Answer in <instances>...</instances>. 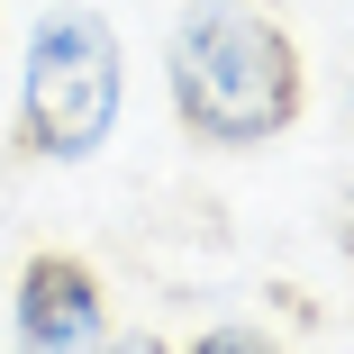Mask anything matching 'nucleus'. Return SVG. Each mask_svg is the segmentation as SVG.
Wrapping results in <instances>:
<instances>
[{
  "label": "nucleus",
  "mask_w": 354,
  "mask_h": 354,
  "mask_svg": "<svg viewBox=\"0 0 354 354\" xmlns=\"http://www.w3.org/2000/svg\"><path fill=\"white\" fill-rule=\"evenodd\" d=\"M127 118V46L100 10H46L19 46L10 146L28 164H91Z\"/></svg>",
  "instance_id": "2"
},
{
  "label": "nucleus",
  "mask_w": 354,
  "mask_h": 354,
  "mask_svg": "<svg viewBox=\"0 0 354 354\" xmlns=\"http://www.w3.org/2000/svg\"><path fill=\"white\" fill-rule=\"evenodd\" d=\"M164 100L191 146L254 155L309 109V55L263 0H191L164 37Z\"/></svg>",
  "instance_id": "1"
},
{
  "label": "nucleus",
  "mask_w": 354,
  "mask_h": 354,
  "mask_svg": "<svg viewBox=\"0 0 354 354\" xmlns=\"http://www.w3.org/2000/svg\"><path fill=\"white\" fill-rule=\"evenodd\" d=\"M345 109H354V73H345Z\"/></svg>",
  "instance_id": "4"
},
{
  "label": "nucleus",
  "mask_w": 354,
  "mask_h": 354,
  "mask_svg": "<svg viewBox=\"0 0 354 354\" xmlns=\"http://www.w3.org/2000/svg\"><path fill=\"white\" fill-rule=\"evenodd\" d=\"M109 336V291L82 254L64 245H37L10 281V345L28 354H73V345H100Z\"/></svg>",
  "instance_id": "3"
}]
</instances>
